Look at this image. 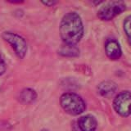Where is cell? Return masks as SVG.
<instances>
[{
    "mask_svg": "<svg viewBox=\"0 0 131 131\" xmlns=\"http://www.w3.org/2000/svg\"><path fill=\"white\" fill-rule=\"evenodd\" d=\"M59 33L64 43L76 45L84 35V25L80 16L75 12L66 14L60 22Z\"/></svg>",
    "mask_w": 131,
    "mask_h": 131,
    "instance_id": "cell-1",
    "label": "cell"
},
{
    "mask_svg": "<svg viewBox=\"0 0 131 131\" xmlns=\"http://www.w3.org/2000/svg\"><path fill=\"white\" fill-rule=\"evenodd\" d=\"M60 104L66 112L78 116L83 113L86 109L84 99L75 93H65L60 97Z\"/></svg>",
    "mask_w": 131,
    "mask_h": 131,
    "instance_id": "cell-2",
    "label": "cell"
},
{
    "mask_svg": "<svg viewBox=\"0 0 131 131\" xmlns=\"http://www.w3.org/2000/svg\"><path fill=\"white\" fill-rule=\"evenodd\" d=\"M2 38L4 41L11 45L16 55L20 59H23L26 55L28 46L26 39L22 36L11 31H4L2 34Z\"/></svg>",
    "mask_w": 131,
    "mask_h": 131,
    "instance_id": "cell-3",
    "label": "cell"
},
{
    "mask_svg": "<svg viewBox=\"0 0 131 131\" xmlns=\"http://www.w3.org/2000/svg\"><path fill=\"white\" fill-rule=\"evenodd\" d=\"M126 9V5L122 1H112L106 3L97 12L98 18L102 20H111Z\"/></svg>",
    "mask_w": 131,
    "mask_h": 131,
    "instance_id": "cell-4",
    "label": "cell"
},
{
    "mask_svg": "<svg viewBox=\"0 0 131 131\" xmlns=\"http://www.w3.org/2000/svg\"><path fill=\"white\" fill-rule=\"evenodd\" d=\"M113 107L121 116H129L131 115V92L123 91L115 97Z\"/></svg>",
    "mask_w": 131,
    "mask_h": 131,
    "instance_id": "cell-5",
    "label": "cell"
},
{
    "mask_svg": "<svg viewBox=\"0 0 131 131\" xmlns=\"http://www.w3.org/2000/svg\"><path fill=\"white\" fill-rule=\"evenodd\" d=\"M105 52L111 60H118L122 55L121 45L116 39H108L105 44Z\"/></svg>",
    "mask_w": 131,
    "mask_h": 131,
    "instance_id": "cell-6",
    "label": "cell"
},
{
    "mask_svg": "<svg viewBox=\"0 0 131 131\" xmlns=\"http://www.w3.org/2000/svg\"><path fill=\"white\" fill-rule=\"evenodd\" d=\"M78 125L81 131H95L97 122L94 116L91 115H86L78 120Z\"/></svg>",
    "mask_w": 131,
    "mask_h": 131,
    "instance_id": "cell-7",
    "label": "cell"
},
{
    "mask_svg": "<svg viewBox=\"0 0 131 131\" xmlns=\"http://www.w3.org/2000/svg\"><path fill=\"white\" fill-rule=\"evenodd\" d=\"M117 89V85L114 81L106 80L100 83L97 86V90L102 96H110L113 94Z\"/></svg>",
    "mask_w": 131,
    "mask_h": 131,
    "instance_id": "cell-8",
    "label": "cell"
},
{
    "mask_svg": "<svg viewBox=\"0 0 131 131\" xmlns=\"http://www.w3.org/2000/svg\"><path fill=\"white\" fill-rule=\"evenodd\" d=\"M59 55L66 57H75L80 55V49L76 45H70L63 43L57 50Z\"/></svg>",
    "mask_w": 131,
    "mask_h": 131,
    "instance_id": "cell-9",
    "label": "cell"
},
{
    "mask_svg": "<svg viewBox=\"0 0 131 131\" xmlns=\"http://www.w3.org/2000/svg\"><path fill=\"white\" fill-rule=\"evenodd\" d=\"M20 100L22 103L30 104L35 102L37 98V93L34 89L26 88L24 89L20 93Z\"/></svg>",
    "mask_w": 131,
    "mask_h": 131,
    "instance_id": "cell-10",
    "label": "cell"
},
{
    "mask_svg": "<svg viewBox=\"0 0 131 131\" xmlns=\"http://www.w3.org/2000/svg\"><path fill=\"white\" fill-rule=\"evenodd\" d=\"M124 30L126 35L128 43L131 46V15L127 16L124 20Z\"/></svg>",
    "mask_w": 131,
    "mask_h": 131,
    "instance_id": "cell-11",
    "label": "cell"
},
{
    "mask_svg": "<svg viewBox=\"0 0 131 131\" xmlns=\"http://www.w3.org/2000/svg\"><path fill=\"white\" fill-rule=\"evenodd\" d=\"M7 70V66H6V62L3 59V57L0 52V75H3L5 73Z\"/></svg>",
    "mask_w": 131,
    "mask_h": 131,
    "instance_id": "cell-12",
    "label": "cell"
},
{
    "mask_svg": "<svg viewBox=\"0 0 131 131\" xmlns=\"http://www.w3.org/2000/svg\"><path fill=\"white\" fill-rule=\"evenodd\" d=\"M41 3L47 7H52V6H54L55 4L57 3V1H41Z\"/></svg>",
    "mask_w": 131,
    "mask_h": 131,
    "instance_id": "cell-13",
    "label": "cell"
},
{
    "mask_svg": "<svg viewBox=\"0 0 131 131\" xmlns=\"http://www.w3.org/2000/svg\"><path fill=\"white\" fill-rule=\"evenodd\" d=\"M9 3H15V4H16V3H23V1H12V0H10V1H8Z\"/></svg>",
    "mask_w": 131,
    "mask_h": 131,
    "instance_id": "cell-14",
    "label": "cell"
},
{
    "mask_svg": "<svg viewBox=\"0 0 131 131\" xmlns=\"http://www.w3.org/2000/svg\"><path fill=\"white\" fill-rule=\"evenodd\" d=\"M41 131H49V130H48V129H42Z\"/></svg>",
    "mask_w": 131,
    "mask_h": 131,
    "instance_id": "cell-15",
    "label": "cell"
}]
</instances>
